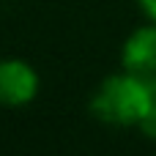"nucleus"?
<instances>
[{
  "mask_svg": "<svg viewBox=\"0 0 156 156\" xmlns=\"http://www.w3.org/2000/svg\"><path fill=\"white\" fill-rule=\"evenodd\" d=\"M38 93V74L25 60H0V104L22 107L33 101Z\"/></svg>",
  "mask_w": 156,
  "mask_h": 156,
  "instance_id": "f03ea898",
  "label": "nucleus"
},
{
  "mask_svg": "<svg viewBox=\"0 0 156 156\" xmlns=\"http://www.w3.org/2000/svg\"><path fill=\"white\" fill-rule=\"evenodd\" d=\"M140 8L145 11V16L151 22H156V0H140Z\"/></svg>",
  "mask_w": 156,
  "mask_h": 156,
  "instance_id": "20e7f679",
  "label": "nucleus"
},
{
  "mask_svg": "<svg viewBox=\"0 0 156 156\" xmlns=\"http://www.w3.org/2000/svg\"><path fill=\"white\" fill-rule=\"evenodd\" d=\"M121 66L129 74H140V77H156V22L137 27L123 49H121Z\"/></svg>",
  "mask_w": 156,
  "mask_h": 156,
  "instance_id": "7ed1b4c3",
  "label": "nucleus"
},
{
  "mask_svg": "<svg viewBox=\"0 0 156 156\" xmlns=\"http://www.w3.org/2000/svg\"><path fill=\"white\" fill-rule=\"evenodd\" d=\"M90 112L112 126H137L156 137V77L115 74L107 77L90 99Z\"/></svg>",
  "mask_w": 156,
  "mask_h": 156,
  "instance_id": "f257e3e1",
  "label": "nucleus"
}]
</instances>
